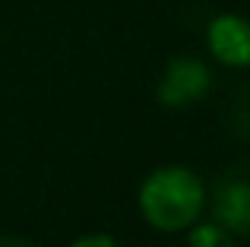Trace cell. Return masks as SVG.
Here are the masks:
<instances>
[{"label": "cell", "instance_id": "obj_7", "mask_svg": "<svg viewBox=\"0 0 250 247\" xmlns=\"http://www.w3.org/2000/svg\"><path fill=\"white\" fill-rule=\"evenodd\" d=\"M73 247H117V244H114V238H111V235H85Z\"/></svg>", "mask_w": 250, "mask_h": 247}, {"label": "cell", "instance_id": "obj_6", "mask_svg": "<svg viewBox=\"0 0 250 247\" xmlns=\"http://www.w3.org/2000/svg\"><path fill=\"white\" fill-rule=\"evenodd\" d=\"M190 247H238V241L222 225H200L190 235Z\"/></svg>", "mask_w": 250, "mask_h": 247}, {"label": "cell", "instance_id": "obj_3", "mask_svg": "<svg viewBox=\"0 0 250 247\" xmlns=\"http://www.w3.org/2000/svg\"><path fill=\"white\" fill-rule=\"evenodd\" d=\"M209 82H212V76H209L203 61H196V57H174L165 67V73H162L159 102L168 108L193 105V102H200L209 92Z\"/></svg>", "mask_w": 250, "mask_h": 247}, {"label": "cell", "instance_id": "obj_2", "mask_svg": "<svg viewBox=\"0 0 250 247\" xmlns=\"http://www.w3.org/2000/svg\"><path fill=\"white\" fill-rule=\"evenodd\" d=\"M212 209L222 228L250 238V165H234L215 181Z\"/></svg>", "mask_w": 250, "mask_h": 247}, {"label": "cell", "instance_id": "obj_4", "mask_svg": "<svg viewBox=\"0 0 250 247\" xmlns=\"http://www.w3.org/2000/svg\"><path fill=\"white\" fill-rule=\"evenodd\" d=\"M209 48L228 67L250 63V22L241 16H219L209 25Z\"/></svg>", "mask_w": 250, "mask_h": 247}, {"label": "cell", "instance_id": "obj_5", "mask_svg": "<svg viewBox=\"0 0 250 247\" xmlns=\"http://www.w3.org/2000/svg\"><path fill=\"white\" fill-rule=\"evenodd\" d=\"M228 127L238 136H250V86H244L228 105Z\"/></svg>", "mask_w": 250, "mask_h": 247}, {"label": "cell", "instance_id": "obj_8", "mask_svg": "<svg viewBox=\"0 0 250 247\" xmlns=\"http://www.w3.org/2000/svg\"><path fill=\"white\" fill-rule=\"evenodd\" d=\"M0 247H38L29 238H16V235H0Z\"/></svg>", "mask_w": 250, "mask_h": 247}, {"label": "cell", "instance_id": "obj_1", "mask_svg": "<svg viewBox=\"0 0 250 247\" xmlns=\"http://www.w3.org/2000/svg\"><path fill=\"white\" fill-rule=\"evenodd\" d=\"M140 206L155 228H187L203 209V181L187 168H159L143 184Z\"/></svg>", "mask_w": 250, "mask_h": 247}]
</instances>
